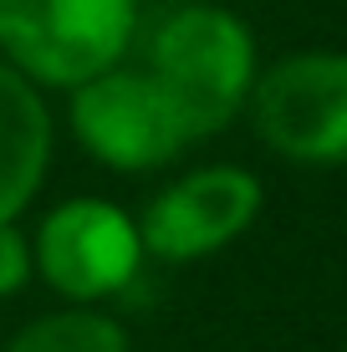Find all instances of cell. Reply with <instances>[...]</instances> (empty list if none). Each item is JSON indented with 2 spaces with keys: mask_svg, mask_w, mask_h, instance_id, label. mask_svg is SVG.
I'll use <instances>...</instances> for the list:
<instances>
[{
  "mask_svg": "<svg viewBox=\"0 0 347 352\" xmlns=\"http://www.w3.org/2000/svg\"><path fill=\"white\" fill-rule=\"evenodd\" d=\"M138 41V62L169 92L194 143L245 118L250 87L260 77V46L245 16H235L230 6H214V0H184V6L164 10Z\"/></svg>",
  "mask_w": 347,
  "mask_h": 352,
  "instance_id": "obj_1",
  "label": "cell"
},
{
  "mask_svg": "<svg viewBox=\"0 0 347 352\" xmlns=\"http://www.w3.org/2000/svg\"><path fill=\"white\" fill-rule=\"evenodd\" d=\"M143 36V0H0V62L62 97L128 62Z\"/></svg>",
  "mask_w": 347,
  "mask_h": 352,
  "instance_id": "obj_2",
  "label": "cell"
},
{
  "mask_svg": "<svg viewBox=\"0 0 347 352\" xmlns=\"http://www.w3.org/2000/svg\"><path fill=\"white\" fill-rule=\"evenodd\" d=\"M62 97H67V138L117 179L164 174L194 148L179 107L138 56L113 62L107 72L77 82Z\"/></svg>",
  "mask_w": 347,
  "mask_h": 352,
  "instance_id": "obj_3",
  "label": "cell"
},
{
  "mask_svg": "<svg viewBox=\"0 0 347 352\" xmlns=\"http://www.w3.org/2000/svg\"><path fill=\"white\" fill-rule=\"evenodd\" d=\"M31 230L36 281L71 307H113L138 286L148 250L138 235V214L107 194H67L41 210Z\"/></svg>",
  "mask_w": 347,
  "mask_h": 352,
  "instance_id": "obj_4",
  "label": "cell"
},
{
  "mask_svg": "<svg viewBox=\"0 0 347 352\" xmlns=\"http://www.w3.org/2000/svg\"><path fill=\"white\" fill-rule=\"evenodd\" d=\"M245 118L276 159L347 168V52H291L260 67Z\"/></svg>",
  "mask_w": 347,
  "mask_h": 352,
  "instance_id": "obj_5",
  "label": "cell"
},
{
  "mask_svg": "<svg viewBox=\"0 0 347 352\" xmlns=\"http://www.w3.org/2000/svg\"><path fill=\"white\" fill-rule=\"evenodd\" d=\"M266 189L245 164H194L159 184L138 210V235L148 261L194 265L230 250L260 220Z\"/></svg>",
  "mask_w": 347,
  "mask_h": 352,
  "instance_id": "obj_6",
  "label": "cell"
},
{
  "mask_svg": "<svg viewBox=\"0 0 347 352\" xmlns=\"http://www.w3.org/2000/svg\"><path fill=\"white\" fill-rule=\"evenodd\" d=\"M56 133L62 123L52 113V92H41L31 77L0 62V225L26 220L31 204L41 199Z\"/></svg>",
  "mask_w": 347,
  "mask_h": 352,
  "instance_id": "obj_7",
  "label": "cell"
},
{
  "mask_svg": "<svg viewBox=\"0 0 347 352\" xmlns=\"http://www.w3.org/2000/svg\"><path fill=\"white\" fill-rule=\"evenodd\" d=\"M0 352H133V337H128V327L113 307L62 301V307L21 322L0 342Z\"/></svg>",
  "mask_w": 347,
  "mask_h": 352,
  "instance_id": "obj_8",
  "label": "cell"
},
{
  "mask_svg": "<svg viewBox=\"0 0 347 352\" xmlns=\"http://www.w3.org/2000/svg\"><path fill=\"white\" fill-rule=\"evenodd\" d=\"M26 286H36L31 230H26V220H5L0 225V301H16Z\"/></svg>",
  "mask_w": 347,
  "mask_h": 352,
  "instance_id": "obj_9",
  "label": "cell"
}]
</instances>
